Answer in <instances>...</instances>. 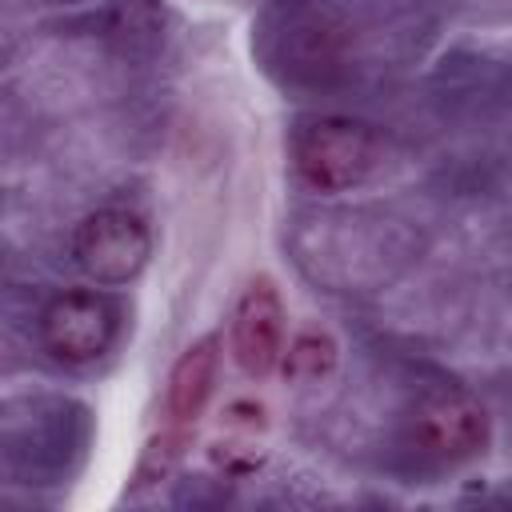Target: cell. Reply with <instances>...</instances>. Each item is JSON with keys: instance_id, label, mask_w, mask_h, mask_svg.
Instances as JSON below:
<instances>
[{"instance_id": "52a82bcc", "label": "cell", "mask_w": 512, "mask_h": 512, "mask_svg": "<svg viewBox=\"0 0 512 512\" xmlns=\"http://www.w3.org/2000/svg\"><path fill=\"white\" fill-rule=\"evenodd\" d=\"M340 364V348L328 332L320 328H308V332H296L288 344H284V356H280V376L288 384H320L336 372Z\"/></svg>"}, {"instance_id": "8992f818", "label": "cell", "mask_w": 512, "mask_h": 512, "mask_svg": "<svg viewBox=\"0 0 512 512\" xmlns=\"http://www.w3.org/2000/svg\"><path fill=\"white\" fill-rule=\"evenodd\" d=\"M216 372H220V336L216 332L200 336L196 344H188L176 356V364L168 372V392H164V412L172 424L184 428L204 412L212 384H216Z\"/></svg>"}, {"instance_id": "277c9868", "label": "cell", "mask_w": 512, "mask_h": 512, "mask_svg": "<svg viewBox=\"0 0 512 512\" xmlns=\"http://www.w3.org/2000/svg\"><path fill=\"white\" fill-rule=\"evenodd\" d=\"M284 300L268 276H256L244 284V292L232 304V324H228V344L232 360L240 364L244 376L264 380L268 372L280 368L284 356Z\"/></svg>"}, {"instance_id": "9c48e42d", "label": "cell", "mask_w": 512, "mask_h": 512, "mask_svg": "<svg viewBox=\"0 0 512 512\" xmlns=\"http://www.w3.org/2000/svg\"><path fill=\"white\" fill-rule=\"evenodd\" d=\"M224 424H228L232 432L256 436V432L268 428V408H264L260 400H252V396H236V400L224 404Z\"/></svg>"}, {"instance_id": "5b68a950", "label": "cell", "mask_w": 512, "mask_h": 512, "mask_svg": "<svg viewBox=\"0 0 512 512\" xmlns=\"http://www.w3.org/2000/svg\"><path fill=\"white\" fill-rule=\"evenodd\" d=\"M488 412L464 392H432L412 408L408 436L432 460H468L488 444Z\"/></svg>"}, {"instance_id": "30bf717a", "label": "cell", "mask_w": 512, "mask_h": 512, "mask_svg": "<svg viewBox=\"0 0 512 512\" xmlns=\"http://www.w3.org/2000/svg\"><path fill=\"white\" fill-rule=\"evenodd\" d=\"M260 452L256 448H248V444H216L212 448V464L216 468H224L228 476H248V472H256L260 468Z\"/></svg>"}, {"instance_id": "6da1fadb", "label": "cell", "mask_w": 512, "mask_h": 512, "mask_svg": "<svg viewBox=\"0 0 512 512\" xmlns=\"http://www.w3.org/2000/svg\"><path fill=\"white\" fill-rule=\"evenodd\" d=\"M384 164V136L352 116H316L292 132V172L308 192L336 196L368 184Z\"/></svg>"}, {"instance_id": "3957f363", "label": "cell", "mask_w": 512, "mask_h": 512, "mask_svg": "<svg viewBox=\"0 0 512 512\" xmlns=\"http://www.w3.org/2000/svg\"><path fill=\"white\" fill-rule=\"evenodd\" d=\"M40 340L60 364H92L116 340V304L88 288L60 292L40 316Z\"/></svg>"}, {"instance_id": "ba28073f", "label": "cell", "mask_w": 512, "mask_h": 512, "mask_svg": "<svg viewBox=\"0 0 512 512\" xmlns=\"http://www.w3.org/2000/svg\"><path fill=\"white\" fill-rule=\"evenodd\" d=\"M180 456H184V436H180V432L156 436V440L144 448V460H140V468H136V488L156 484L160 476H168V472L176 468Z\"/></svg>"}, {"instance_id": "7a4b0ae2", "label": "cell", "mask_w": 512, "mask_h": 512, "mask_svg": "<svg viewBox=\"0 0 512 512\" xmlns=\"http://www.w3.org/2000/svg\"><path fill=\"white\" fill-rule=\"evenodd\" d=\"M72 256L80 272L96 284H128L152 256V232L136 212L100 208L84 216L72 232Z\"/></svg>"}]
</instances>
